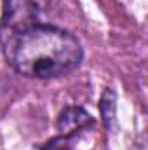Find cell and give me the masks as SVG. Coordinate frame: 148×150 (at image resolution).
I'll return each instance as SVG.
<instances>
[{
    "label": "cell",
    "mask_w": 148,
    "mask_h": 150,
    "mask_svg": "<svg viewBox=\"0 0 148 150\" xmlns=\"http://www.w3.org/2000/svg\"><path fill=\"white\" fill-rule=\"evenodd\" d=\"M115 94L113 91L106 89L101 96V112H103V119H105V124L110 126V122L113 120V115H115Z\"/></svg>",
    "instance_id": "3957f363"
},
{
    "label": "cell",
    "mask_w": 148,
    "mask_h": 150,
    "mask_svg": "<svg viewBox=\"0 0 148 150\" xmlns=\"http://www.w3.org/2000/svg\"><path fill=\"white\" fill-rule=\"evenodd\" d=\"M9 7H11V0H0V32H2V30L5 28V25H7Z\"/></svg>",
    "instance_id": "5b68a950"
},
{
    "label": "cell",
    "mask_w": 148,
    "mask_h": 150,
    "mask_svg": "<svg viewBox=\"0 0 148 150\" xmlns=\"http://www.w3.org/2000/svg\"><path fill=\"white\" fill-rule=\"evenodd\" d=\"M4 54L19 75L45 80L75 72L84 59V47L63 28L28 25L9 35Z\"/></svg>",
    "instance_id": "6da1fadb"
},
{
    "label": "cell",
    "mask_w": 148,
    "mask_h": 150,
    "mask_svg": "<svg viewBox=\"0 0 148 150\" xmlns=\"http://www.w3.org/2000/svg\"><path fill=\"white\" fill-rule=\"evenodd\" d=\"M72 142H73V138H68V136H56V138H52V140H49L42 150H68L70 149V145H72Z\"/></svg>",
    "instance_id": "277c9868"
},
{
    "label": "cell",
    "mask_w": 148,
    "mask_h": 150,
    "mask_svg": "<svg viewBox=\"0 0 148 150\" xmlns=\"http://www.w3.org/2000/svg\"><path fill=\"white\" fill-rule=\"evenodd\" d=\"M92 126H94V119L82 107H66L59 113L58 122H56L59 134L68 136V138H75L78 133L91 129Z\"/></svg>",
    "instance_id": "7a4b0ae2"
}]
</instances>
